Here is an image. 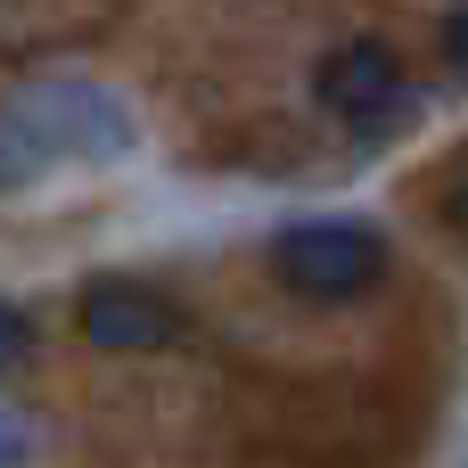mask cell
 <instances>
[{
	"mask_svg": "<svg viewBox=\"0 0 468 468\" xmlns=\"http://www.w3.org/2000/svg\"><path fill=\"white\" fill-rule=\"evenodd\" d=\"M8 115L49 156V173L58 165H123L140 148V115L123 107V90H107L90 74H41L8 99Z\"/></svg>",
	"mask_w": 468,
	"mask_h": 468,
	"instance_id": "cell-1",
	"label": "cell"
},
{
	"mask_svg": "<svg viewBox=\"0 0 468 468\" xmlns=\"http://www.w3.org/2000/svg\"><path fill=\"white\" fill-rule=\"evenodd\" d=\"M395 247L370 214H304L288 230H271V280L304 304H354L387 280Z\"/></svg>",
	"mask_w": 468,
	"mask_h": 468,
	"instance_id": "cell-2",
	"label": "cell"
},
{
	"mask_svg": "<svg viewBox=\"0 0 468 468\" xmlns=\"http://www.w3.org/2000/svg\"><path fill=\"white\" fill-rule=\"evenodd\" d=\"M313 99H321V115L370 132V123H395V115L411 107V66H403L395 41L354 33V41H337V49L313 66Z\"/></svg>",
	"mask_w": 468,
	"mask_h": 468,
	"instance_id": "cell-3",
	"label": "cell"
},
{
	"mask_svg": "<svg viewBox=\"0 0 468 468\" xmlns=\"http://www.w3.org/2000/svg\"><path fill=\"white\" fill-rule=\"evenodd\" d=\"M74 321H82V337H90L99 354H156V346H173V337H181V304H173L165 288L132 280V271L90 280Z\"/></svg>",
	"mask_w": 468,
	"mask_h": 468,
	"instance_id": "cell-4",
	"label": "cell"
},
{
	"mask_svg": "<svg viewBox=\"0 0 468 468\" xmlns=\"http://www.w3.org/2000/svg\"><path fill=\"white\" fill-rule=\"evenodd\" d=\"M41 173H49V156H41L33 140H25V123H16V115L0 107V197H16V189H33Z\"/></svg>",
	"mask_w": 468,
	"mask_h": 468,
	"instance_id": "cell-5",
	"label": "cell"
},
{
	"mask_svg": "<svg viewBox=\"0 0 468 468\" xmlns=\"http://www.w3.org/2000/svg\"><path fill=\"white\" fill-rule=\"evenodd\" d=\"M33 346H41V321H33L16 296H0V378H8V370H25V362H33Z\"/></svg>",
	"mask_w": 468,
	"mask_h": 468,
	"instance_id": "cell-6",
	"label": "cell"
},
{
	"mask_svg": "<svg viewBox=\"0 0 468 468\" xmlns=\"http://www.w3.org/2000/svg\"><path fill=\"white\" fill-rule=\"evenodd\" d=\"M25 461H33V420L0 403V468H25Z\"/></svg>",
	"mask_w": 468,
	"mask_h": 468,
	"instance_id": "cell-7",
	"label": "cell"
},
{
	"mask_svg": "<svg viewBox=\"0 0 468 468\" xmlns=\"http://www.w3.org/2000/svg\"><path fill=\"white\" fill-rule=\"evenodd\" d=\"M444 66H452V74H468V0L444 16Z\"/></svg>",
	"mask_w": 468,
	"mask_h": 468,
	"instance_id": "cell-8",
	"label": "cell"
},
{
	"mask_svg": "<svg viewBox=\"0 0 468 468\" xmlns=\"http://www.w3.org/2000/svg\"><path fill=\"white\" fill-rule=\"evenodd\" d=\"M444 230H452V239H468V173L444 189Z\"/></svg>",
	"mask_w": 468,
	"mask_h": 468,
	"instance_id": "cell-9",
	"label": "cell"
}]
</instances>
